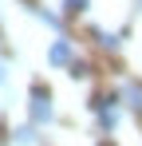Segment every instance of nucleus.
I'll use <instances>...</instances> for the list:
<instances>
[{"label":"nucleus","mask_w":142,"mask_h":146,"mask_svg":"<svg viewBox=\"0 0 142 146\" xmlns=\"http://www.w3.org/2000/svg\"><path fill=\"white\" fill-rule=\"evenodd\" d=\"M95 115H99V122H103V130H115L118 126V99L115 95L95 99Z\"/></svg>","instance_id":"1"},{"label":"nucleus","mask_w":142,"mask_h":146,"mask_svg":"<svg viewBox=\"0 0 142 146\" xmlns=\"http://www.w3.org/2000/svg\"><path fill=\"white\" fill-rule=\"evenodd\" d=\"M32 134H36L32 126H20V130H16V142H20V146H28V142H32Z\"/></svg>","instance_id":"7"},{"label":"nucleus","mask_w":142,"mask_h":146,"mask_svg":"<svg viewBox=\"0 0 142 146\" xmlns=\"http://www.w3.org/2000/svg\"><path fill=\"white\" fill-rule=\"evenodd\" d=\"M4 79H8V71H4V63H0V83H4Z\"/></svg>","instance_id":"8"},{"label":"nucleus","mask_w":142,"mask_h":146,"mask_svg":"<svg viewBox=\"0 0 142 146\" xmlns=\"http://www.w3.org/2000/svg\"><path fill=\"white\" fill-rule=\"evenodd\" d=\"M32 122H51V99L44 87H32Z\"/></svg>","instance_id":"2"},{"label":"nucleus","mask_w":142,"mask_h":146,"mask_svg":"<svg viewBox=\"0 0 142 146\" xmlns=\"http://www.w3.org/2000/svg\"><path fill=\"white\" fill-rule=\"evenodd\" d=\"M87 8H91V0H63V12L67 16H83Z\"/></svg>","instance_id":"4"},{"label":"nucleus","mask_w":142,"mask_h":146,"mask_svg":"<svg viewBox=\"0 0 142 146\" xmlns=\"http://www.w3.org/2000/svg\"><path fill=\"white\" fill-rule=\"evenodd\" d=\"M138 8H142V0H138Z\"/></svg>","instance_id":"9"},{"label":"nucleus","mask_w":142,"mask_h":146,"mask_svg":"<svg viewBox=\"0 0 142 146\" xmlns=\"http://www.w3.org/2000/svg\"><path fill=\"white\" fill-rule=\"evenodd\" d=\"M95 40H99L103 48H118V36H111V32H99V28H95Z\"/></svg>","instance_id":"5"},{"label":"nucleus","mask_w":142,"mask_h":146,"mask_svg":"<svg viewBox=\"0 0 142 146\" xmlns=\"http://www.w3.org/2000/svg\"><path fill=\"white\" fill-rule=\"evenodd\" d=\"M126 99H130L134 111H142V87H126Z\"/></svg>","instance_id":"6"},{"label":"nucleus","mask_w":142,"mask_h":146,"mask_svg":"<svg viewBox=\"0 0 142 146\" xmlns=\"http://www.w3.org/2000/svg\"><path fill=\"white\" fill-rule=\"evenodd\" d=\"M71 55H75V51H71L67 40H55V44L47 48V63H51V67H67V63H71Z\"/></svg>","instance_id":"3"}]
</instances>
